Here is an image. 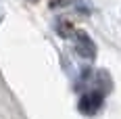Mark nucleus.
<instances>
[{
	"label": "nucleus",
	"instance_id": "obj_1",
	"mask_svg": "<svg viewBox=\"0 0 121 119\" xmlns=\"http://www.w3.org/2000/svg\"><path fill=\"white\" fill-rule=\"evenodd\" d=\"M102 102H104V92L98 90V88H94V90L82 94V98L77 100V109L84 113L86 117H92V115H96L98 111H100Z\"/></svg>",
	"mask_w": 121,
	"mask_h": 119
},
{
	"label": "nucleus",
	"instance_id": "obj_2",
	"mask_svg": "<svg viewBox=\"0 0 121 119\" xmlns=\"http://www.w3.org/2000/svg\"><path fill=\"white\" fill-rule=\"evenodd\" d=\"M73 42H75V52L86 61H94L96 59V44L94 40L86 34L84 29H75L73 31Z\"/></svg>",
	"mask_w": 121,
	"mask_h": 119
},
{
	"label": "nucleus",
	"instance_id": "obj_3",
	"mask_svg": "<svg viewBox=\"0 0 121 119\" xmlns=\"http://www.w3.org/2000/svg\"><path fill=\"white\" fill-rule=\"evenodd\" d=\"M73 25L69 23V21H65V19H59L56 21V34H59L60 38H73Z\"/></svg>",
	"mask_w": 121,
	"mask_h": 119
},
{
	"label": "nucleus",
	"instance_id": "obj_4",
	"mask_svg": "<svg viewBox=\"0 0 121 119\" xmlns=\"http://www.w3.org/2000/svg\"><path fill=\"white\" fill-rule=\"evenodd\" d=\"M75 0H50V9H63V6H69Z\"/></svg>",
	"mask_w": 121,
	"mask_h": 119
},
{
	"label": "nucleus",
	"instance_id": "obj_5",
	"mask_svg": "<svg viewBox=\"0 0 121 119\" xmlns=\"http://www.w3.org/2000/svg\"><path fill=\"white\" fill-rule=\"evenodd\" d=\"M29 2H38V0H29Z\"/></svg>",
	"mask_w": 121,
	"mask_h": 119
}]
</instances>
